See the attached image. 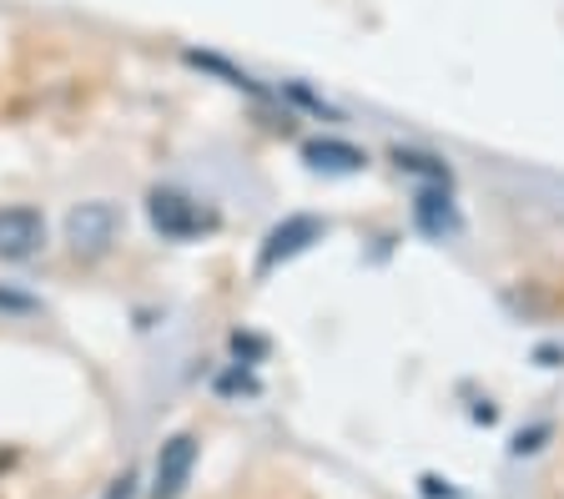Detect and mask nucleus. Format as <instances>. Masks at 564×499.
<instances>
[{"instance_id":"obj_1","label":"nucleus","mask_w":564,"mask_h":499,"mask_svg":"<svg viewBox=\"0 0 564 499\" xmlns=\"http://www.w3.org/2000/svg\"><path fill=\"white\" fill-rule=\"evenodd\" d=\"M147 223H152V232L166 242H192V238H202V232L217 227V213L202 207L197 197H187V192L156 187L152 197H147Z\"/></svg>"},{"instance_id":"obj_2","label":"nucleus","mask_w":564,"mask_h":499,"mask_svg":"<svg viewBox=\"0 0 564 499\" xmlns=\"http://www.w3.org/2000/svg\"><path fill=\"white\" fill-rule=\"evenodd\" d=\"M323 238H328V223H323V217H313V213L282 217L278 227H268V238H262V248H258V278L278 273L282 262L303 258V252L313 248V242H323Z\"/></svg>"},{"instance_id":"obj_3","label":"nucleus","mask_w":564,"mask_h":499,"mask_svg":"<svg viewBox=\"0 0 564 499\" xmlns=\"http://www.w3.org/2000/svg\"><path fill=\"white\" fill-rule=\"evenodd\" d=\"M117 238H121L117 203H82V207H70V217H66V248L76 252V258H86V262L106 258Z\"/></svg>"},{"instance_id":"obj_4","label":"nucleus","mask_w":564,"mask_h":499,"mask_svg":"<svg viewBox=\"0 0 564 499\" xmlns=\"http://www.w3.org/2000/svg\"><path fill=\"white\" fill-rule=\"evenodd\" d=\"M192 469H197V434H172L156 454V475H152V499H182Z\"/></svg>"},{"instance_id":"obj_5","label":"nucleus","mask_w":564,"mask_h":499,"mask_svg":"<svg viewBox=\"0 0 564 499\" xmlns=\"http://www.w3.org/2000/svg\"><path fill=\"white\" fill-rule=\"evenodd\" d=\"M46 242V217L35 207H0V262H25Z\"/></svg>"},{"instance_id":"obj_6","label":"nucleus","mask_w":564,"mask_h":499,"mask_svg":"<svg viewBox=\"0 0 564 499\" xmlns=\"http://www.w3.org/2000/svg\"><path fill=\"white\" fill-rule=\"evenodd\" d=\"M303 166L323 172V177H352L368 166V152L343 142V137H313V142H303Z\"/></svg>"},{"instance_id":"obj_7","label":"nucleus","mask_w":564,"mask_h":499,"mask_svg":"<svg viewBox=\"0 0 564 499\" xmlns=\"http://www.w3.org/2000/svg\"><path fill=\"white\" fill-rule=\"evenodd\" d=\"M413 223H419L423 238H434V242L458 238V232H464V217H458L448 187H423L419 197H413Z\"/></svg>"},{"instance_id":"obj_8","label":"nucleus","mask_w":564,"mask_h":499,"mask_svg":"<svg viewBox=\"0 0 564 499\" xmlns=\"http://www.w3.org/2000/svg\"><path fill=\"white\" fill-rule=\"evenodd\" d=\"M393 166L399 172H413V177H423L429 187H448V162L434 152H419V147H393Z\"/></svg>"},{"instance_id":"obj_9","label":"nucleus","mask_w":564,"mask_h":499,"mask_svg":"<svg viewBox=\"0 0 564 499\" xmlns=\"http://www.w3.org/2000/svg\"><path fill=\"white\" fill-rule=\"evenodd\" d=\"M0 313H41L31 293H15V288H0Z\"/></svg>"},{"instance_id":"obj_10","label":"nucleus","mask_w":564,"mask_h":499,"mask_svg":"<svg viewBox=\"0 0 564 499\" xmlns=\"http://www.w3.org/2000/svg\"><path fill=\"white\" fill-rule=\"evenodd\" d=\"M419 485H423V495H429V499H464L458 489H448V479H438V475H423Z\"/></svg>"},{"instance_id":"obj_11","label":"nucleus","mask_w":564,"mask_h":499,"mask_svg":"<svg viewBox=\"0 0 564 499\" xmlns=\"http://www.w3.org/2000/svg\"><path fill=\"white\" fill-rule=\"evenodd\" d=\"M131 485H137V479H131V475H121L117 485H111V495H106V499H131Z\"/></svg>"},{"instance_id":"obj_12","label":"nucleus","mask_w":564,"mask_h":499,"mask_svg":"<svg viewBox=\"0 0 564 499\" xmlns=\"http://www.w3.org/2000/svg\"><path fill=\"white\" fill-rule=\"evenodd\" d=\"M11 464H15V449H0V475H6Z\"/></svg>"}]
</instances>
